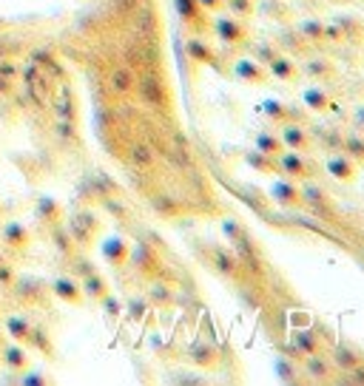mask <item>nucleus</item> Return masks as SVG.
<instances>
[{
  "mask_svg": "<svg viewBox=\"0 0 364 386\" xmlns=\"http://www.w3.org/2000/svg\"><path fill=\"white\" fill-rule=\"evenodd\" d=\"M114 88L117 91H128L131 88V74L128 71H114Z\"/></svg>",
  "mask_w": 364,
  "mask_h": 386,
  "instance_id": "473e14b6",
  "label": "nucleus"
},
{
  "mask_svg": "<svg viewBox=\"0 0 364 386\" xmlns=\"http://www.w3.org/2000/svg\"><path fill=\"white\" fill-rule=\"evenodd\" d=\"M279 173H285L288 179H293V182H307L310 176H313V165L299 153V151H282L279 156Z\"/></svg>",
  "mask_w": 364,
  "mask_h": 386,
  "instance_id": "f257e3e1",
  "label": "nucleus"
},
{
  "mask_svg": "<svg viewBox=\"0 0 364 386\" xmlns=\"http://www.w3.org/2000/svg\"><path fill=\"white\" fill-rule=\"evenodd\" d=\"M279 136H282V142H285L288 151H299V153H305V151H310V145H313L310 134H307L302 125H296V122H285Z\"/></svg>",
  "mask_w": 364,
  "mask_h": 386,
  "instance_id": "423d86ee",
  "label": "nucleus"
},
{
  "mask_svg": "<svg viewBox=\"0 0 364 386\" xmlns=\"http://www.w3.org/2000/svg\"><path fill=\"white\" fill-rule=\"evenodd\" d=\"M262 114L273 122V125H285V122H293V108H288V103L276 100V97H268L262 103Z\"/></svg>",
  "mask_w": 364,
  "mask_h": 386,
  "instance_id": "9d476101",
  "label": "nucleus"
},
{
  "mask_svg": "<svg viewBox=\"0 0 364 386\" xmlns=\"http://www.w3.org/2000/svg\"><path fill=\"white\" fill-rule=\"evenodd\" d=\"M203 6V12H211V15H220L225 9V0H197Z\"/></svg>",
  "mask_w": 364,
  "mask_h": 386,
  "instance_id": "2f4dec72",
  "label": "nucleus"
},
{
  "mask_svg": "<svg viewBox=\"0 0 364 386\" xmlns=\"http://www.w3.org/2000/svg\"><path fill=\"white\" fill-rule=\"evenodd\" d=\"M268 71H271L273 80H282V83H293V80L299 77L296 63H293L290 57H282V54H276V57L268 63Z\"/></svg>",
  "mask_w": 364,
  "mask_h": 386,
  "instance_id": "ddd939ff",
  "label": "nucleus"
},
{
  "mask_svg": "<svg viewBox=\"0 0 364 386\" xmlns=\"http://www.w3.org/2000/svg\"><path fill=\"white\" fill-rule=\"evenodd\" d=\"M154 205H157V208H162L168 216H174V214H176V205H174L168 197H159V199H154Z\"/></svg>",
  "mask_w": 364,
  "mask_h": 386,
  "instance_id": "e433bc0d",
  "label": "nucleus"
},
{
  "mask_svg": "<svg viewBox=\"0 0 364 386\" xmlns=\"http://www.w3.org/2000/svg\"><path fill=\"white\" fill-rule=\"evenodd\" d=\"M254 148H256V151H262V153H268V156H279V153L285 151V142H282V136L262 131V134H256Z\"/></svg>",
  "mask_w": 364,
  "mask_h": 386,
  "instance_id": "aec40b11",
  "label": "nucleus"
},
{
  "mask_svg": "<svg viewBox=\"0 0 364 386\" xmlns=\"http://www.w3.org/2000/svg\"><path fill=\"white\" fill-rule=\"evenodd\" d=\"M347 380H350V383H364V366L358 363V366L347 369Z\"/></svg>",
  "mask_w": 364,
  "mask_h": 386,
  "instance_id": "4c0bfd02",
  "label": "nucleus"
},
{
  "mask_svg": "<svg viewBox=\"0 0 364 386\" xmlns=\"http://www.w3.org/2000/svg\"><path fill=\"white\" fill-rule=\"evenodd\" d=\"M279 40H282V43H288L293 52H305V49L310 46V43H307L302 35H296V37H293V32H282V37H279Z\"/></svg>",
  "mask_w": 364,
  "mask_h": 386,
  "instance_id": "cd10ccee",
  "label": "nucleus"
},
{
  "mask_svg": "<svg viewBox=\"0 0 364 386\" xmlns=\"http://www.w3.org/2000/svg\"><path fill=\"white\" fill-rule=\"evenodd\" d=\"M106 253H108V259H114V262L120 264V262L125 259V253H128V250H125V245H123L120 239H114V242H108V245H106Z\"/></svg>",
  "mask_w": 364,
  "mask_h": 386,
  "instance_id": "c85d7f7f",
  "label": "nucleus"
},
{
  "mask_svg": "<svg viewBox=\"0 0 364 386\" xmlns=\"http://www.w3.org/2000/svg\"><path fill=\"white\" fill-rule=\"evenodd\" d=\"M134 159H137L140 165H151V162H154V159H151L148 145H134Z\"/></svg>",
  "mask_w": 364,
  "mask_h": 386,
  "instance_id": "72a5a7b5",
  "label": "nucleus"
},
{
  "mask_svg": "<svg viewBox=\"0 0 364 386\" xmlns=\"http://www.w3.org/2000/svg\"><path fill=\"white\" fill-rule=\"evenodd\" d=\"M279 54V49H273L271 43H262V46H256V60L262 63V66H268L273 57Z\"/></svg>",
  "mask_w": 364,
  "mask_h": 386,
  "instance_id": "c756f323",
  "label": "nucleus"
},
{
  "mask_svg": "<svg viewBox=\"0 0 364 386\" xmlns=\"http://www.w3.org/2000/svg\"><path fill=\"white\" fill-rule=\"evenodd\" d=\"M176 12H179L182 23H188L194 32H205L208 12H203V6L197 4V0H176Z\"/></svg>",
  "mask_w": 364,
  "mask_h": 386,
  "instance_id": "39448f33",
  "label": "nucleus"
},
{
  "mask_svg": "<svg viewBox=\"0 0 364 386\" xmlns=\"http://www.w3.org/2000/svg\"><path fill=\"white\" fill-rule=\"evenodd\" d=\"M333 23H336V26L341 29L344 40H364V23H361V21H356V18H347V15H341V18H336Z\"/></svg>",
  "mask_w": 364,
  "mask_h": 386,
  "instance_id": "5701e85b",
  "label": "nucleus"
},
{
  "mask_svg": "<svg viewBox=\"0 0 364 386\" xmlns=\"http://www.w3.org/2000/svg\"><path fill=\"white\" fill-rule=\"evenodd\" d=\"M324 168H327V173H330L336 182H353V179L358 176V162H356V159H350L347 153H344V156H341V153L330 156Z\"/></svg>",
  "mask_w": 364,
  "mask_h": 386,
  "instance_id": "0eeeda50",
  "label": "nucleus"
},
{
  "mask_svg": "<svg viewBox=\"0 0 364 386\" xmlns=\"http://www.w3.org/2000/svg\"><path fill=\"white\" fill-rule=\"evenodd\" d=\"M302 103H305L307 111H319V114L333 108V100H330V94H327L322 86H310V88H305Z\"/></svg>",
  "mask_w": 364,
  "mask_h": 386,
  "instance_id": "4468645a",
  "label": "nucleus"
},
{
  "mask_svg": "<svg viewBox=\"0 0 364 386\" xmlns=\"http://www.w3.org/2000/svg\"><path fill=\"white\" fill-rule=\"evenodd\" d=\"M214 267L228 279H239V273H242L239 256L234 250H228V247H214Z\"/></svg>",
  "mask_w": 364,
  "mask_h": 386,
  "instance_id": "6e6552de",
  "label": "nucleus"
},
{
  "mask_svg": "<svg viewBox=\"0 0 364 386\" xmlns=\"http://www.w3.org/2000/svg\"><path fill=\"white\" fill-rule=\"evenodd\" d=\"M142 88H145V97H148L151 105H157V108L165 105V97H162V88H159V80H157V77H145Z\"/></svg>",
  "mask_w": 364,
  "mask_h": 386,
  "instance_id": "a878e982",
  "label": "nucleus"
},
{
  "mask_svg": "<svg viewBox=\"0 0 364 386\" xmlns=\"http://www.w3.org/2000/svg\"><path fill=\"white\" fill-rule=\"evenodd\" d=\"M225 9L239 18V21H248L256 15V0H225Z\"/></svg>",
  "mask_w": 364,
  "mask_h": 386,
  "instance_id": "393cba45",
  "label": "nucleus"
},
{
  "mask_svg": "<svg viewBox=\"0 0 364 386\" xmlns=\"http://www.w3.org/2000/svg\"><path fill=\"white\" fill-rule=\"evenodd\" d=\"M151 296H154V301H159V304H171V290L162 287V284H157V287L151 290Z\"/></svg>",
  "mask_w": 364,
  "mask_h": 386,
  "instance_id": "c9c22d12",
  "label": "nucleus"
},
{
  "mask_svg": "<svg viewBox=\"0 0 364 386\" xmlns=\"http://www.w3.org/2000/svg\"><path fill=\"white\" fill-rule=\"evenodd\" d=\"M305 71H307L310 77H316V80H333V77H336V66H333L330 60H316V57L307 60Z\"/></svg>",
  "mask_w": 364,
  "mask_h": 386,
  "instance_id": "b1692460",
  "label": "nucleus"
},
{
  "mask_svg": "<svg viewBox=\"0 0 364 386\" xmlns=\"http://www.w3.org/2000/svg\"><path fill=\"white\" fill-rule=\"evenodd\" d=\"M271 199L282 208H302V187L293 179H276L271 185Z\"/></svg>",
  "mask_w": 364,
  "mask_h": 386,
  "instance_id": "f03ea898",
  "label": "nucleus"
},
{
  "mask_svg": "<svg viewBox=\"0 0 364 386\" xmlns=\"http://www.w3.org/2000/svg\"><path fill=\"white\" fill-rule=\"evenodd\" d=\"M245 165H248L251 170H256V173H265V176L279 173V159H276V156H268V153H262V151H256V148L245 151Z\"/></svg>",
  "mask_w": 364,
  "mask_h": 386,
  "instance_id": "1a4fd4ad",
  "label": "nucleus"
},
{
  "mask_svg": "<svg viewBox=\"0 0 364 386\" xmlns=\"http://www.w3.org/2000/svg\"><path fill=\"white\" fill-rule=\"evenodd\" d=\"M214 29H217V37H220L222 43H228V46H239V43L248 40V26H245L239 18H234V15L217 18Z\"/></svg>",
  "mask_w": 364,
  "mask_h": 386,
  "instance_id": "7ed1b4c3",
  "label": "nucleus"
},
{
  "mask_svg": "<svg viewBox=\"0 0 364 386\" xmlns=\"http://www.w3.org/2000/svg\"><path fill=\"white\" fill-rule=\"evenodd\" d=\"M324 40H330V43H344V35H341V29H339L336 23H324Z\"/></svg>",
  "mask_w": 364,
  "mask_h": 386,
  "instance_id": "7c9ffc66",
  "label": "nucleus"
},
{
  "mask_svg": "<svg viewBox=\"0 0 364 386\" xmlns=\"http://www.w3.org/2000/svg\"><path fill=\"white\" fill-rule=\"evenodd\" d=\"M290 344L307 358V355H324V344L310 332V329H296L293 332V338H290Z\"/></svg>",
  "mask_w": 364,
  "mask_h": 386,
  "instance_id": "9b49d317",
  "label": "nucleus"
},
{
  "mask_svg": "<svg viewBox=\"0 0 364 386\" xmlns=\"http://www.w3.org/2000/svg\"><path fill=\"white\" fill-rule=\"evenodd\" d=\"M302 202L310 205V208L319 211V214H333V202H330V197H327V193H324L322 187H316V185L302 187Z\"/></svg>",
  "mask_w": 364,
  "mask_h": 386,
  "instance_id": "f8f14e48",
  "label": "nucleus"
},
{
  "mask_svg": "<svg viewBox=\"0 0 364 386\" xmlns=\"http://www.w3.org/2000/svg\"><path fill=\"white\" fill-rule=\"evenodd\" d=\"M234 74H237V80H242V83H248V86H265V83L271 80V71H268L259 60H251V57L237 60Z\"/></svg>",
  "mask_w": 364,
  "mask_h": 386,
  "instance_id": "20e7f679",
  "label": "nucleus"
},
{
  "mask_svg": "<svg viewBox=\"0 0 364 386\" xmlns=\"http://www.w3.org/2000/svg\"><path fill=\"white\" fill-rule=\"evenodd\" d=\"M222 233L228 236V242L237 247V250H242V253H248V233H245V228L237 222V219H225L222 222Z\"/></svg>",
  "mask_w": 364,
  "mask_h": 386,
  "instance_id": "dca6fc26",
  "label": "nucleus"
},
{
  "mask_svg": "<svg viewBox=\"0 0 364 386\" xmlns=\"http://www.w3.org/2000/svg\"><path fill=\"white\" fill-rule=\"evenodd\" d=\"M140 264H142V270H154L157 267V259H154V253H148L145 247H140Z\"/></svg>",
  "mask_w": 364,
  "mask_h": 386,
  "instance_id": "f704fd0d",
  "label": "nucleus"
},
{
  "mask_svg": "<svg viewBox=\"0 0 364 386\" xmlns=\"http://www.w3.org/2000/svg\"><path fill=\"white\" fill-rule=\"evenodd\" d=\"M273 372H276V378L285 380V383H296V380H299V366H296V361L288 358V355H276V358H273Z\"/></svg>",
  "mask_w": 364,
  "mask_h": 386,
  "instance_id": "a211bd4d",
  "label": "nucleus"
},
{
  "mask_svg": "<svg viewBox=\"0 0 364 386\" xmlns=\"http://www.w3.org/2000/svg\"><path fill=\"white\" fill-rule=\"evenodd\" d=\"M356 125H361V128H364V105L356 111Z\"/></svg>",
  "mask_w": 364,
  "mask_h": 386,
  "instance_id": "58836bf2",
  "label": "nucleus"
},
{
  "mask_svg": "<svg viewBox=\"0 0 364 386\" xmlns=\"http://www.w3.org/2000/svg\"><path fill=\"white\" fill-rule=\"evenodd\" d=\"M305 372H307L313 380H330L333 366L327 363L324 355H307V358H305Z\"/></svg>",
  "mask_w": 364,
  "mask_h": 386,
  "instance_id": "f3484780",
  "label": "nucleus"
},
{
  "mask_svg": "<svg viewBox=\"0 0 364 386\" xmlns=\"http://www.w3.org/2000/svg\"><path fill=\"white\" fill-rule=\"evenodd\" d=\"M191 361H194L197 366H203V369H214L217 361H220V352H217L211 344H194V349H191Z\"/></svg>",
  "mask_w": 364,
  "mask_h": 386,
  "instance_id": "6ab92c4d",
  "label": "nucleus"
},
{
  "mask_svg": "<svg viewBox=\"0 0 364 386\" xmlns=\"http://www.w3.org/2000/svg\"><path fill=\"white\" fill-rule=\"evenodd\" d=\"M299 35H302L310 46L327 43V40H324V23H322V21H302V23H299Z\"/></svg>",
  "mask_w": 364,
  "mask_h": 386,
  "instance_id": "4be33fe9",
  "label": "nucleus"
},
{
  "mask_svg": "<svg viewBox=\"0 0 364 386\" xmlns=\"http://www.w3.org/2000/svg\"><path fill=\"white\" fill-rule=\"evenodd\" d=\"M344 151H347L350 159L364 162V139H361V136H347V139H344Z\"/></svg>",
  "mask_w": 364,
  "mask_h": 386,
  "instance_id": "bb28decb",
  "label": "nucleus"
},
{
  "mask_svg": "<svg viewBox=\"0 0 364 386\" xmlns=\"http://www.w3.org/2000/svg\"><path fill=\"white\" fill-rule=\"evenodd\" d=\"M188 57L197 63V66H214L217 63V54H214V49L203 40V37H194V40H188Z\"/></svg>",
  "mask_w": 364,
  "mask_h": 386,
  "instance_id": "2eb2a0df",
  "label": "nucleus"
},
{
  "mask_svg": "<svg viewBox=\"0 0 364 386\" xmlns=\"http://www.w3.org/2000/svg\"><path fill=\"white\" fill-rule=\"evenodd\" d=\"M333 361H336V366H339L341 372H347V369H353V366H358V363H361V355H358L353 346L339 344V346L333 349Z\"/></svg>",
  "mask_w": 364,
  "mask_h": 386,
  "instance_id": "412c9836",
  "label": "nucleus"
}]
</instances>
